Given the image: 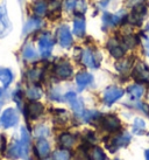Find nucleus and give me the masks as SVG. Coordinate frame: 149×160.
I'll return each mask as SVG.
<instances>
[{"instance_id":"nucleus-1","label":"nucleus","mask_w":149,"mask_h":160,"mask_svg":"<svg viewBox=\"0 0 149 160\" xmlns=\"http://www.w3.org/2000/svg\"><path fill=\"white\" fill-rule=\"evenodd\" d=\"M19 123V115L17 110L13 108L6 109L2 115L0 116V126L2 129H9L13 128Z\"/></svg>"},{"instance_id":"nucleus-2","label":"nucleus","mask_w":149,"mask_h":160,"mask_svg":"<svg viewBox=\"0 0 149 160\" xmlns=\"http://www.w3.org/2000/svg\"><path fill=\"white\" fill-rule=\"evenodd\" d=\"M54 43L55 42H54L53 38L50 36L49 33L41 35V38L39 39V49H40V53H41V55L43 58L50 56V54H51L54 48Z\"/></svg>"},{"instance_id":"nucleus-3","label":"nucleus","mask_w":149,"mask_h":160,"mask_svg":"<svg viewBox=\"0 0 149 160\" xmlns=\"http://www.w3.org/2000/svg\"><path fill=\"white\" fill-rule=\"evenodd\" d=\"M57 39L58 43L63 48H69L72 45V35L70 33V29L66 25H62L57 29Z\"/></svg>"},{"instance_id":"nucleus-4","label":"nucleus","mask_w":149,"mask_h":160,"mask_svg":"<svg viewBox=\"0 0 149 160\" xmlns=\"http://www.w3.org/2000/svg\"><path fill=\"white\" fill-rule=\"evenodd\" d=\"M82 61L89 68H98L100 62V56L91 49H85L82 54Z\"/></svg>"},{"instance_id":"nucleus-5","label":"nucleus","mask_w":149,"mask_h":160,"mask_svg":"<svg viewBox=\"0 0 149 160\" xmlns=\"http://www.w3.org/2000/svg\"><path fill=\"white\" fill-rule=\"evenodd\" d=\"M123 93L125 91L118 87H108L104 92V103L106 105H112L119 98L123 97Z\"/></svg>"},{"instance_id":"nucleus-6","label":"nucleus","mask_w":149,"mask_h":160,"mask_svg":"<svg viewBox=\"0 0 149 160\" xmlns=\"http://www.w3.org/2000/svg\"><path fill=\"white\" fill-rule=\"evenodd\" d=\"M65 99L68 102L70 103L71 108L74 109V113H77L78 116H82L84 113V105H83V102L77 98L76 96V93L70 91V92L65 93Z\"/></svg>"},{"instance_id":"nucleus-7","label":"nucleus","mask_w":149,"mask_h":160,"mask_svg":"<svg viewBox=\"0 0 149 160\" xmlns=\"http://www.w3.org/2000/svg\"><path fill=\"white\" fill-rule=\"evenodd\" d=\"M107 48L110 50L111 55L115 58H120L123 56L125 54V47L123 46L121 42H119L117 39H111L107 42Z\"/></svg>"},{"instance_id":"nucleus-8","label":"nucleus","mask_w":149,"mask_h":160,"mask_svg":"<svg viewBox=\"0 0 149 160\" xmlns=\"http://www.w3.org/2000/svg\"><path fill=\"white\" fill-rule=\"evenodd\" d=\"M129 142H131V136L128 133L119 134V136H117V137H114L112 139L111 144H108V148H110L111 152H114L115 150L120 148V147L126 146Z\"/></svg>"},{"instance_id":"nucleus-9","label":"nucleus","mask_w":149,"mask_h":160,"mask_svg":"<svg viewBox=\"0 0 149 160\" xmlns=\"http://www.w3.org/2000/svg\"><path fill=\"white\" fill-rule=\"evenodd\" d=\"M11 29V22L7 15V9L5 5L0 6V36L6 35Z\"/></svg>"},{"instance_id":"nucleus-10","label":"nucleus","mask_w":149,"mask_h":160,"mask_svg":"<svg viewBox=\"0 0 149 160\" xmlns=\"http://www.w3.org/2000/svg\"><path fill=\"white\" fill-rule=\"evenodd\" d=\"M27 116L31 118V119H36L39 118L40 116L42 115L43 112V105L41 103L36 102V101H31V103L27 104Z\"/></svg>"},{"instance_id":"nucleus-11","label":"nucleus","mask_w":149,"mask_h":160,"mask_svg":"<svg viewBox=\"0 0 149 160\" xmlns=\"http://www.w3.org/2000/svg\"><path fill=\"white\" fill-rule=\"evenodd\" d=\"M55 75L61 80H68L72 75V68L68 62H61L55 67Z\"/></svg>"},{"instance_id":"nucleus-12","label":"nucleus","mask_w":149,"mask_h":160,"mask_svg":"<svg viewBox=\"0 0 149 160\" xmlns=\"http://www.w3.org/2000/svg\"><path fill=\"white\" fill-rule=\"evenodd\" d=\"M101 124L104 126V129L110 131V132H114L118 131L120 129V120L115 117V116H106L101 120Z\"/></svg>"},{"instance_id":"nucleus-13","label":"nucleus","mask_w":149,"mask_h":160,"mask_svg":"<svg viewBox=\"0 0 149 160\" xmlns=\"http://www.w3.org/2000/svg\"><path fill=\"white\" fill-rule=\"evenodd\" d=\"M123 15H125L123 12H119V13H117V14L105 13L104 17H103V22L107 27H113L123 21V19L125 18Z\"/></svg>"},{"instance_id":"nucleus-14","label":"nucleus","mask_w":149,"mask_h":160,"mask_svg":"<svg viewBox=\"0 0 149 160\" xmlns=\"http://www.w3.org/2000/svg\"><path fill=\"white\" fill-rule=\"evenodd\" d=\"M134 78L142 82H149V68L142 62L137 63L134 70Z\"/></svg>"},{"instance_id":"nucleus-15","label":"nucleus","mask_w":149,"mask_h":160,"mask_svg":"<svg viewBox=\"0 0 149 160\" xmlns=\"http://www.w3.org/2000/svg\"><path fill=\"white\" fill-rule=\"evenodd\" d=\"M35 151L37 157H40V158H47L49 156V153H50V145H49V142L46 139L41 138L36 142Z\"/></svg>"},{"instance_id":"nucleus-16","label":"nucleus","mask_w":149,"mask_h":160,"mask_svg":"<svg viewBox=\"0 0 149 160\" xmlns=\"http://www.w3.org/2000/svg\"><path fill=\"white\" fill-rule=\"evenodd\" d=\"M146 12H147V8L143 5H139V6H135V8L133 11L132 15L129 17V20H131L132 23H135V25H140L143 20V17H145Z\"/></svg>"},{"instance_id":"nucleus-17","label":"nucleus","mask_w":149,"mask_h":160,"mask_svg":"<svg viewBox=\"0 0 149 160\" xmlns=\"http://www.w3.org/2000/svg\"><path fill=\"white\" fill-rule=\"evenodd\" d=\"M93 81V76L89 72L82 71L76 75V83L78 85L79 90H83L84 88H86L89 84H91Z\"/></svg>"},{"instance_id":"nucleus-18","label":"nucleus","mask_w":149,"mask_h":160,"mask_svg":"<svg viewBox=\"0 0 149 160\" xmlns=\"http://www.w3.org/2000/svg\"><path fill=\"white\" fill-rule=\"evenodd\" d=\"M42 25V21L40 18H31L29 19L26 22V25L23 26V31H22V34L23 35H27V34H31L33 32L37 31L40 27Z\"/></svg>"},{"instance_id":"nucleus-19","label":"nucleus","mask_w":149,"mask_h":160,"mask_svg":"<svg viewBox=\"0 0 149 160\" xmlns=\"http://www.w3.org/2000/svg\"><path fill=\"white\" fill-rule=\"evenodd\" d=\"M13 81V72L7 68H0V82L5 88H7Z\"/></svg>"},{"instance_id":"nucleus-20","label":"nucleus","mask_w":149,"mask_h":160,"mask_svg":"<svg viewBox=\"0 0 149 160\" xmlns=\"http://www.w3.org/2000/svg\"><path fill=\"white\" fill-rule=\"evenodd\" d=\"M22 58L26 61H33V60H35L37 58V53H36V50L31 43H27L23 47V49H22Z\"/></svg>"},{"instance_id":"nucleus-21","label":"nucleus","mask_w":149,"mask_h":160,"mask_svg":"<svg viewBox=\"0 0 149 160\" xmlns=\"http://www.w3.org/2000/svg\"><path fill=\"white\" fill-rule=\"evenodd\" d=\"M85 29H86V26H85V20L82 18L74 19V35L77 36H83L85 34Z\"/></svg>"},{"instance_id":"nucleus-22","label":"nucleus","mask_w":149,"mask_h":160,"mask_svg":"<svg viewBox=\"0 0 149 160\" xmlns=\"http://www.w3.org/2000/svg\"><path fill=\"white\" fill-rule=\"evenodd\" d=\"M74 137L71 133H62L60 136V144L64 148H70V147L74 146Z\"/></svg>"},{"instance_id":"nucleus-23","label":"nucleus","mask_w":149,"mask_h":160,"mask_svg":"<svg viewBox=\"0 0 149 160\" xmlns=\"http://www.w3.org/2000/svg\"><path fill=\"white\" fill-rule=\"evenodd\" d=\"M143 91H145L143 88L139 84H133L127 89V92L131 96L132 99H139L143 95Z\"/></svg>"},{"instance_id":"nucleus-24","label":"nucleus","mask_w":149,"mask_h":160,"mask_svg":"<svg viewBox=\"0 0 149 160\" xmlns=\"http://www.w3.org/2000/svg\"><path fill=\"white\" fill-rule=\"evenodd\" d=\"M34 13L35 15L37 17H43L46 12H47V9H48V5L44 2L43 0H39V1H36L35 4H34Z\"/></svg>"},{"instance_id":"nucleus-25","label":"nucleus","mask_w":149,"mask_h":160,"mask_svg":"<svg viewBox=\"0 0 149 160\" xmlns=\"http://www.w3.org/2000/svg\"><path fill=\"white\" fill-rule=\"evenodd\" d=\"M27 96L31 101H37L42 96V90L37 85H33V87L28 88V90H27Z\"/></svg>"},{"instance_id":"nucleus-26","label":"nucleus","mask_w":149,"mask_h":160,"mask_svg":"<svg viewBox=\"0 0 149 160\" xmlns=\"http://www.w3.org/2000/svg\"><path fill=\"white\" fill-rule=\"evenodd\" d=\"M71 153L66 148L63 150H57L54 153V160H70Z\"/></svg>"},{"instance_id":"nucleus-27","label":"nucleus","mask_w":149,"mask_h":160,"mask_svg":"<svg viewBox=\"0 0 149 160\" xmlns=\"http://www.w3.org/2000/svg\"><path fill=\"white\" fill-rule=\"evenodd\" d=\"M132 67V60L131 58H127V60H123V61H120L115 64V68L118 69L120 72H127Z\"/></svg>"},{"instance_id":"nucleus-28","label":"nucleus","mask_w":149,"mask_h":160,"mask_svg":"<svg viewBox=\"0 0 149 160\" xmlns=\"http://www.w3.org/2000/svg\"><path fill=\"white\" fill-rule=\"evenodd\" d=\"M146 128L145 120L141 119V118H136L134 120V132L135 133H141Z\"/></svg>"},{"instance_id":"nucleus-29","label":"nucleus","mask_w":149,"mask_h":160,"mask_svg":"<svg viewBox=\"0 0 149 160\" xmlns=\"http://www.w3.org/2000/svg\"><path fill=\"white\" fill-rule=\"evenodd\" d=\"M92 158L94 160H106L105 153H104V152H103V150H101V148H99V147H94V148H93Z\"/></svg>"},{"instance_id":"nucleus-30","label":"nucleus","mask_w":149,"mask_h":160,"mask_svg":"<svg viewBox=\"0 0 149 160\" xmlns=\"http://www.w3.org/2000/svg\"><path fill=\"white\" fill-rule=\"evenodd\" d=\"M85 11H86V2L84 0H77L74 12H76L77 14H83L85 13Z\"/></svg>"},{"instance_id":"nucleus-31","label":"nucleus","mask_w":149,"mask_h":160,"mask_svg":"<svg viewBox=\"0 0 149 160\" xmlns=\"http://www.w3.org/2000/svg\"><path fill=\"white\" fill-rule=\"evenodd\" d=\"M41 76H42V71L40 70V69H33L28 72V78L33 82H36V81H39L41 78Z\"/></svg>"},{"instance_id":"nucleus-32","label":"nucleus","mask_w":149,"mask_h":160,"mask_svg":"<svg viewBox=\"0 0 149 160\" xmlns=\"http://www.w3.org/2000/svg\"><path fill=\"white\" fill-rule=\"evenodd\" d=\"M135 43H136V41H135V38H134V36L128 35L123 39V45H125L126 48H133V47L135 46Z\"/></svg>"},{"instance_id":"nucleus-33","label":"nucleus","mask_w":149,"mask_h":160,"mask_svg":"<svg viewBox=\"0 0 149 160\" xmlns=\"http://www.w3.org/2000/svg\"><path fill=\"white\" fill-rule=\"evenodd\" d=\"M76 4H77V0H66L65 8L68 9V11H74Z\"/></svg>"},{"instance_id":"nucleus-34","label":"nucleus","mask_w":149,"mask_h":160,"mask_svg":"<svg viewBox=\"0 0 149 160\" xmlns=\"http://www.w3.org/2000/svg\"><path fill=\"white\" fill-rule=\"evenodd\" d=\"M145 156H146V160H149V150L145 152Z\"/></svg>"},{"instance_id":"nucleus-35","label":"nucleus","mask_w":149,"mask_h":160,"mask_svg":"<svg viewBox=\"0 0 149 160\" xmlns=\"http://www.w3.org/2000/svg\"><path fill=\"white\" fill-rule=\"evenodd\" d=\"M2 93H4V89H0V97L2 96Z\"/></svg>"},{"instance_id":"nucleus-36","label":"nucleus","mask_w":149,"mask_h":160,"mask_svg":"<svg viewBox=\"0 0 149 160\" xmlns=\"http://www.w3.org/2000/svg\"><path fill=\"white\" fill-rule=\"evenodd\" d=\"M0 140H1V136H0Z\"/></svg>"},{"instance_id":"nucleus-37","label":"nucleus","mask_w":149,"mask_h":160,"mask_svg":"<svg viewBox=\"0 0 149 160\" xmlns=\"http://www.w3.org/2000/svg\"><path fill=\"white\" fill-rule=\"evenodd\" d=\"M46 160H51V159H46Z\"/></svg>"},{"instance_id":"nucleus-38","label":"nucleus","mask_w":149,"mask_h":160,"mask_svg":"<svg viewBox=\"0 0 149 160\" xmlns=\"http://www.w3.org/2000/svg\"><path fill=\"white\" fill-rule=\"evenodd\" d=\"M0 107H1V103H0Z\"/></svg>"}]
</instances>
